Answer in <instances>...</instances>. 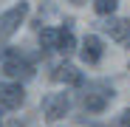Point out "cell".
<instances>
[{
    "mask_svg": "<svg viewBox=\"0 0 130 127\" xmlns=\"http://www.w3.org/2000/svg\"><path fill=\"white\" fill-rule=\"evenodd\" d=\"M113 96H116L113 85H107V82H102V79L88 82L85 90H82V107L88 110V113H105L107 104L113 102Z\"/></svg>",
    "mask_w": 130,
    "mask_h": 127,
    "instance_id": "obj_1",
    "label": "cell"
},
{
    "mask_svg": "<svg viewBox=\"0 0 130 127\" xmlns=\"http://www.w3.org/2000/svg\"><path fill=\"white\" fill-rule=\"evenodd\" d=\"M3 74L11 76V79H17V82H26V79L34 76V65H31V59H26L23 54L11 45V54L3 59Z\"/></svg>",
    "mask_w": 130,
    "mask_h": 127,
    "instance_id": "obj_2",
    "label": "cell"
},
{
    "mask_svg": "<svg viewBox=\"0 0 130 127\" xmlns=\"http://www.w3.org/2000/svg\"><path fill=\"white\" fill-rule=\"evenodd\" d=\"M26 17H28V3H26V0H20L17 6H11L9 11H3V14H0V40L11 37L20 26L26 23Z\"/></svg>",
    "mask_w": 130,
    "mask_h": 127,
    "instance_id": "obj_3",
    "label": "cell"
},
{
    "mask_svg": "<svg viewBox=\"0 0 130 127\" xmlns=\"http://www.w3.org/2000/svg\"><path fill=\"white\" fill-rule=\"evenodd\" d=\"M71 110V99L68 93H48L45 99H42V119H48V121H59L65 119Z\"/></svg>",
    "mask_w": 130,
    "mask_h": 127,
    "instance_id": "obj_4",
    "label": "cell"
},
{
    "mask_svg": "<svg viewBox=\"0 0 130 127\" xmlns=\"http://www.w3.org/2000/svg\"><path fill=\"white\" fill-rule=\"evenodd\" d=\"M26 104V90L20 82H0V107L3 110H20Z\"/></svg>",
    "mask_w": 130,
    "mask_h": 127,
    "instance_id": "obj_5",
    "label": "cell"
},
{
    "mask_svg": "<svg viewBox=\"0 0 130 127\" xmlns=\"http://www.w3.org/2000/svg\"><path fill=\"white\" fill-rule=\"evenodd\" d=\"M79 54H82V62H85V65H96V62L105 57V42H102V37L88 34V37L82 40V48H79Z\"/></svg>",
    "mask_w": 130,
    "mask_h": 127,
    "instance_id": "obj_6",
    "label": "cell"
},
{
    "mask_svg": "<svg viewBox=\"0 0 130 127\" xmlns=\"http://www.w3.org/2000/svg\"><path fill=\"white\" fill-rule=\"evenodd\" d=\"M51 79L54 82H65V85H85V79H82V71L76 68V65H71V62H59V65L54 68V74H51Z\"/></svg>",
    "mask_w": 130,
    "mask_h": 127,
    "instance_id": "obj_7",
    "label": "cell"
},
{
    "mask_svg": "<svg viewBox=\"0 0 130 127\" xmlns=\"http://www.w3.org/2000/svg\"><path fill=\"white\" fill-rule=\"evenodd\" d=\"M102 28H105V34H110V40H116V42H127L130 40V20H124V17H107V23Z\"/></svg>",
    "mask_w": 130,
    "mask_h": 127,
    "instance_id": "obj_8",
    "label": "cell"
},
{
    "mask_svg": "<svg viewBox=\"0 0 130 127\" xmlns=\"http://www.w3.org/2000/svg\"><path fill=\"white\" fill-rule=\"evenodd\" d=\"M57 51H59V54H65V57L76 51V37H74L71 26H65V28H59V40H57Z\"/></svg>",
    "mask_w": 130,
    "mask_h": 127,
    "instance_id": "obj_9",
    "label": "cell"
},
{
    "mask_svg": "<svg viewBox=\"0 0 130 127\" xmlns=\"http://www.w3.org/2000/svg\"><path fill=\"white\" fill-rule=\"evenodd\" d=\"M57 40H59V28H40V45L45 51H57Z\"/></svg>",
    "mask_w": 130,
    "mask_h": 127,
    "instance_id": "obj_10",
    "label": "cell"
},
{
    "mask_svg": "<svg viewBox=\"0 0 130 127\" xmlns=\"http://www.w3.org/2000/svg\"><path fill=\"white\" fill-rule=\"evenodd\" d=\"M119 9V0H93V11L99 17H113Z\"/></svg>",
    "mask_w": 130,
    "mask_h": 127,
    "instance_id": "obj_11",
    "label": "cell"
},
{
    "mask_svg": "<svg viewBox=\"0 0 130 127\" xmlns=\"http://www.w3.org/2000/svg\"><path fill=\"white\" fill-rule=\"evenodd\" d=\"M119 124H122V127H130V107H124V110H122V116H119Z\"/></svg>",
    "mask_w": 130,
    "mask_h": 127,
    "instance_id": "obj_12",
    "label": "cell"
},
{
    "mask_svg": "<svg viewBox=\"0 0 130 127\" xmlns=\"http://www.w3.org/2000/svg\"><path fill=\"white\" fill-rule=\"evenodd\" d=\"M68 3H74V6H82V3H88V0H68Z\"/></svg>",
    "mask_w": 130,
    "mask_h": 127,
    "instance_id": "obj_13",
    "label": "cell"
},
{
    "mask_svg": "<svg viewBox=\"0 0 130 127\" xmlns=\"http://www.w3.org/2000/svg\"><path fill=\"white\" fill-rule=\"evenodd\" d=\"M0 116H3V113H0Z\"/></svg>",
    "mask_w": 130,
    "mask_h": 127,
    "instance_id": "obj_14",
    "label": "cell"
}]
</instances>
